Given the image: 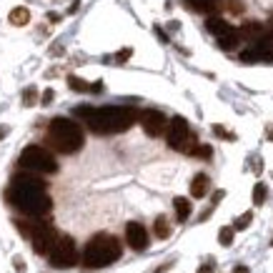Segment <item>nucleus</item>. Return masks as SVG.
Returning a JSON list of instances; mask_svg holds the SVG:
<instances>
[{"label":"nucleus","mask_w":273,"mask_h":273,"mask_svg":"<svg viewBox=\"0 0 273 273\" xmlns=\"http://www.w3.org/2000/svg\"><path fill=\"white\" fill-rule=\"evenodd\" d=\"M153 228H155V236H158V238H168V236H170V223H168L166 215H158Z\"/></svg>","instance_id":"obj_18"},{"label":"nucleus","mask_w":273,"mask_h":273,"mask_svg":"<svg viewBox=\"0 0 273 273\" xmlns=\"http://www.w3.org/2000/svg\"><path fill=\"white\" fill-rule=\"evenodd\" d=\"M213 133L218 136V138H233V133H228L223 125H213Z\"/></svg>","instance_id":"obj_26"},{"label":"nucleus","mask_w":273,"mask_h":273,"mask_svg":"<svg viewBox=\"0 0 273 273\" xmlns=\"http://www.w3.org/2000/svg\"><path fill=\"white\" fill-rule=\"evenodd\" d=\"M233 273H251V268L241 263V266H236V268H233Z\"/></svg>","instance_id":"obj_32"},{"label":"nucleus","mask_w":273,"mask_h":273,"mask_svg":"<svg viewBox=\"0 0 273 273\" xmlns=\"http://www.w3.org/2000/svg\"><path fill=\"white\" fill-rule=\"evenodd\" d=\"M48 138H50L53 146L58 148L61 153H65V155L78 153V151L83 148V143H85L83 128H80L76 121L63 118V116H58V118L50 121V125H48Z\"/></svg>","instance_id":"obj_4"},{"label":"nucleus","mask_w":273,"mask_h":273,"mask_svg":"<svg viewBox=\"0 0 273 273\" xmlns=\"http://www.w3.org/2000/svg\"><path fill=\"white\" fill-rule=\"evenodd\" d=\"M166 138H168V146L173 148V151H181V153L193 155V151L198 148V140H196L188 121H185L183 116H173V118H170Z\"/></svg>","instance_id":"obj_6"},{"label":"nucleus","mask_w":273,"mask_h":273,"mask_svg":"<svg viewBox=\"0 0 273 273\" xmlns=\"http://www.w3.org/2000/svg\"><path fill=\"white\" fill-rule=\"evenodd\" d=\"M8 20L13 23V25H18V28H23V25H28V23H30V10H28V8H13L10 10V15H8Z\"/></svg>","instance_id":"obj_15"},{"label":"nucleus","mask_w":273,"mask_h":273,"mask_svg":"<svg viewBox=\"0 0 273 273\" xmlns=\"http://www.w3.org/2000/svg\"><path fill=\"white\" fill-rule=\"evenodd\" d=\"M48 20H50V23H58L61 15H58V13H48Z\"/></svg>","instance_id":"obj_34"},{"label":"nucleus","mask_w":273,"mask_h":273,"mask_svg":"<svg viewBox=\"0 0 273 273\" xmlns=\"http://www.w3.org/2000/svg\"><path fill=\"white\" fill-rule=\"evenodd\" d=\"M228 8H231L233 13H243V5L238 3V0H228Z\"/></svg>","instance_id":"obj_28"},{"label":"nucleus","mask_w":273,"mask_h":273,"mask_svg":"<svg viewBox=\"0 0 273 273\" xmlns=\"http://www.w3.org/2000/svg\"><path fill=\"white\" fill-rule=\"evenodd\" d=\"M173 208H176V218H178L181 223H185V221L191 218V213H193L191 200H188V198H183V196H178V198L173 200Z\"/></svg>","instance_id":"obj_14"},{"label":"nucleus","mask_w":273,"mask_h":273,"mask_svg":"<svg viewBox=\"0 0 273 273\" xmlns=\"http://www.w3.org/2000/svg\"><path fill=\"white\" fill-rule=\"evenodd\" d=\"M13 266H15V271H25V261H23L20 256H15V258H13Z\"/></svg>","instance_id":"obj_29"},{"label":"nucleus","mask_w":273,"mask_h":273,"mask_svg":"<svg viewBox=\"0 0 273 273\" xmlns=\"http://www.w3.org/2000/svg\"><path fill=\"white\" fill-rule=\"evenodd\" d=\"M238 43H241V33H238V30H233L231 35L218 38V46H221L223 50H236V48H238Z\"/></svg>","instance_id":"obj_17"},{"label":"nucleus","mask_w":273,"mask_h":273,"mask_svg":"<svg viewBox=\"0 0 273 273\" xmlns=\"http://www.w3.org/2000/svg\"><path fill=\"white\" fill-rule=\"evenodd\" d=\"M8 133H10V128H8V125H0V140H3Z\"/></svg>","instance_id":"obj_33"},{"label":"nucleus","mask_w":273,"mask_h":273,"mask_svg":"<svg viewBox=\"0 0 273 273\" xmlns=\"http://www.w3.org/2000/svg\"><path fill=\"white\" fill-rule=\"evenodd\" d=\"M5 198H8L10 206L20 208L25 215H33V218L50 213V208H53V200L46 193V183H43L35 173L13 176L8 191H5Z\"/></svg>","instance_id":"obj_1"},{"label":"nucleus","mask_w":273,"mask_h":273,"mask_svg":"<svg viewBox=\"0 0 273 273\" xmlns=\"http://www.w3.org/2000/svg\"><path fill=\"white\" fill-rule=\"evenodd\" d=\"M206 28H208V33H213L215 38H223V35H231L236 28L231 25V23H226L223 18H208V23H206Z\"/></svg>","instance_id":"obj_13"},{"label":"nucleus","mask_w":273,"mask_h":273,"mask_svg":"<svg viewBox=\"0 0 273 273\" xmlns=\"http://www.w3.org/2000/svg\"><path fill=\"white\" fill-rule=\"evenodd\" d=\"M50 263L55 268H70L78 263V248H76V241L70 236H61L55 248L50 251Z\"/></svg>","instance_id":"obj_7"},{"label":"nucleus","mask_w":273,"mask_h":273,"mask_svg":"<svg viewBox=\"0 0 273 273\" xmlns=\"http://www.w3.org/2000/svg\"><path fill=\"white\" fill-rule=\"evenodd\" d=\"M193 10H200V13H213L218 8V0H185Z\"/></svg>","instance_id":"obj_16"},{"label":"nucleus","mask_w":273,"mask_h":273,"mask_svg":"<svg viewBox=\"0 0 273 273\" xmlns=\"http://www.w3.org/2000/svg\"><path fill=\"white\" fill-rule=\"evenodd\" d=\"M266 196H268L266 183H256V185H253V203H256V206H263Z\"/></svg>","instance_id":"obj_21"},{"label":"nucleus","mask_w":273,"mask_h":273,"mask_svg":"<svg viewBox=\"0 0 273 273\" xmlns=\"http://www.w3.org/2000/svg\"><path fill=\"white\" fill-rule=\"evenodd\" d=\"M140 125H143V131H146V136L158 138V136H163L168 131V118L163 116L161 110L148 108V110L140 113Z\"/></svg>","instance_id":"obj_9"},{"label":"nucleus","mask_w":273,"mask_h":273,"mask_svg":"<svg viewBox=\"0 0 273 273\" xmlns=\"http://www.w3.org/2000/svg\"><path fill=\"white\" fill-rule=\"evenodd\" d=\"M100 91H103V80H95L91 85V93H100Z\"/></svg>","instance_id":"obj_30"},{"label":"nucleus","mask_w":273,"mask_h":273,"mask_svg":"<svg viewBox=\"0 0 273 273\" xmlns=\"http://www.w3.org/2000/svg\"><path fill=\"white\" fill-rule=\"evenodd\" d=\"M198 273H213V261H208L206 266H200V268H198Z\"/></svg>","instance_id":"obj_31"},{"label":"nucleus","mask_w":273,"mask_h":273,"mask_svg":"<svg viewBox=\"0 0 273 273\" xmlns=\"http://www.w3.org/2000/svg\"><path fill=\"white\" fill-rule=\"evenodd\" d=\"M233 233H236L233 226H223L218 231V243H221V246H231V243H233Z\"/></svg>","instance_id":"obj_20"},{"label":"nucleus","mask_w":273,"mask_h":273,"mask_svg":"<svg viewBox=\"0 0 273 273\" xmlns=\"http://www.w3.org/2000/svg\"><path fill=\"white\" fill-rule=\"evenodd\" d=\"M23 106L25 108H33L35 103H38V88H35V85H28V88L23 91Z\"/></svg>","instance_id":"obj_19"},{"label":"nucleus","mask_w":273,"mask_h":273,"mask_svg":"<svg viewBox=\"0 0 273 273\" xmlns=\"http://www.w3.org/2000/svg\"><path fill=\"white\" fill-rule=\"evenodd\" d=\"M121 241L110 233H95L83 248V263L88 268H103L121 258Z\"/></svg>","instance_id":"obj_3"},{"label":"nucleus","mask_w":273,"mask_h":273,"mask_svg":"<svg viewBox=\"0 0 273 273\" xmlns=\"http://www.w3.org/2000/svg\"><path fill=\"white\" fill-rule=\"evenodd\" d=\"M53 98H55V93H53V91L48 88L46 93L40 95V103H43V106H50V103H53Z\"/></svg>","instance_id":"obj_27"},{"label":"nucleus","mask_w":273,"mask_h":273,"mask_svg":"<svg viewBox=\"0 0 273 273\" xmlns=\"http://www.w3.org/2000/svg\"><path fill=\"white\" fill-rule=\"evenodd\" d=\"M131 55H133V48H121V50L116 53V61H118V63H125Z\"/></svg>","instance_id":"obj_25"},{"label":"nucleus","mask_w":273,"mask_h":273,"mask_svg":"<svg viewBox=\"0 0 273 273\" xmlns=\"http://www.w3.org/2000/svg\"><path fill=\"white\" fill-rule=\"evenodd\" d=\"M241 63H273V48L268 43H253L241 53Z\"/></svg>","instance_id":"obj_10"},{"label":"nucleus","mask_w":273,"mask_h":273,"mask_svg":"<svg viewBox=\"0 0 273 273\" xmlns=\"http://www.w3.org/2000/svg\"><path fill=\"white\" fill-rule=\"evenodd\" d=\"M125 241L133 251H146L148 248V231L143 228V223L131 221L125 226Z\"/></svg>","instance_id":"obj_11"},{"label":"nucleus","mask_w":273,"mask_h":273,"mask_svg":"<svg viewBox=\"0 0 273 273\" xmlns=\"http://www.w3.org/2000/svg\"><path fill=\"white\" fill-rule=\"evenodd\" d=\"M223 196H226V193H223V191H215V193H213V203H218V200H221V198H223Z\"/></svg>","instance_id":"obj_35"},{"label":"nucleus","mask_w":273,"mask_h":273,"mask_svg":"<svg viewBox=\"0 0 273 273\" xmlns=\"http://www.w3.org/2000/svg\"><path fill=\"white\" fill-rule=\"evenodd\" d=\"M68 85H70V91H76V93H85V91H91V85L80 80L78 76H68Z\"/></svg>","instance_id":"obj_22"},{"label":"nucleus","mask_w":273,"mask_h":273,"mask_svg":"<svg viewBox=\"0 0 273 273\" xmlns=\"http://www.w3.org/2000/svg\"><path fill=\"white\" fill-rule=\"evenodd\" d=\"M266 136H268V138H271V140H273V131H268V133H266Z\"/></svg>","instance_id":"obj_36"},{"label":"nucleus","mask_w":273,"mask_h":273,"mask_svg":"<svg viewBox=\"0 0 273 273\" xmlns=\"http://www.w3.org/2000/svg\"><path fill=\"white\" fill-rule=\"evenodd\" d=\"M58 238H61V236L55 233L53 226H48V223H38V226H33V236H30V241H33V248H35L38 256H50V251L55 248Z\"/></svg>","instance_id":"obj_8"},{"label":"nucleus","mask_w":273,"mask_h":273,"mask_svg":"<svg viewBox=\"0 0 273 273\" xmlns=\"http://www.w3.org/2000/svg\"><path fill=\"white\" fill-rule=\"evenodd\" d=\"M76 116L83 118V123L98 136H110V133H123L128 131L136 121H140V113L131 106H106V108H93V106H78Z\"/></svg>","instance_id":"obj_2"},{"label":"nucleus","mask_w":273,"mask_h":273,"mask_svg":"<svg viewBox=\"0 0 273 273\" xmlns=\"http://www.w3.org/2000/svg\"><path fill=\"white\" fill-rule=\"evenodd\" d=\"M208 191H211V178L206 173H196L193 181H191V196L203 198V196H208Z\"/></svg>","instance_id":"obj_12"},{"label":"nucleus","mask_w":273,"mask_h":273,"mask_svg":"<svg viewBox=\"0 0 273 273\" xmlns=\"http://www.w3.org/2000/svg\"><path fill=\"white\" fill-rule=\"evenodd\" d=\"M18 163L25 173H46V176L58 173V161H55L43 146H28L20 153Z\"/></svg>","instance_id":"obj_5"},{"label":"nucleus","mask_w":273,"mask_h":273,"mask_svg":"<svg viewBox=\"0 0 273 273\" xmlns=\"http://www.w3.org/2000/svg\"><path fill=\"white\" fill-rule=\"evenodd\" d=\"M251 221H253V213L248 211V213L238 215V218H236V223H233V228H236V231H246V228L251 226Z\"/></svg>","instance_id":"obj_23"},{"label":"nucleus","mask_w":273,"mask_h":273,"mask_svg":"<svg viewBox=\"0 0 273 273\" xmlns=\"http://www.w3.org/2000/svg\"><path fill=\"white\" fill-rule=\"evenodd\" d=\"M193 155H198V158H211L213 151H211V146H200V143H198V148L193 151Z\"/></svg>","instance_id":"obj_24"}]
</instances>
